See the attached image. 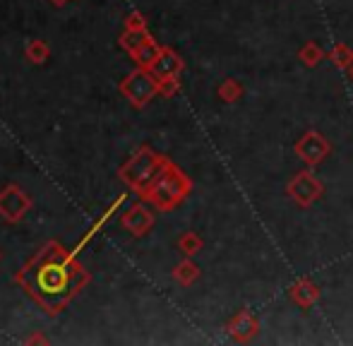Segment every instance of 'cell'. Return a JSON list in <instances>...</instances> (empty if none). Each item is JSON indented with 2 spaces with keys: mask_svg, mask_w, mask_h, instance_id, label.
Returning a JSON list of instances; mask_svg holds the SVG:
<instances>
[{
  "mask_svg": "<svg viewBox=\"0 0 353 346\" xmlns=\"http://www.w3.org/2000/svg\"><path fill=\"white\" fill-rule=\"evenodd\" d=\"M65 281H68V274L61 267H46V269H41V274H39V286H41L43 291H48V294L61 291L63 286H65Z\"/></svg>",
  "mask_w": 353,
  "mask_h": 346,
  "instance_id": "1",
  "label": "cell"
}]
</instances>
